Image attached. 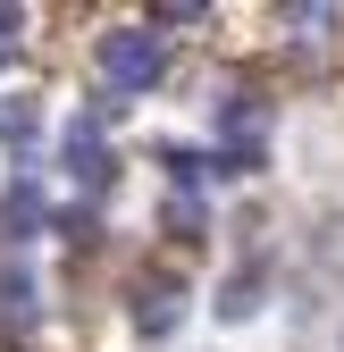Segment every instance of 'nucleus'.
Segmentation results:
<instances>
[{
  "label": "nucleus",
  "instance_id": "obj_2",
  "mask_svg": "<svg viewBox=\"0 0 344 352\" xmlns=\"http://www.w3.org/2000/svg\"><path fill=\"white\" fill-rule=\"evenodd\" d=\"M67 168L84 185H109V151H101V118H76L67 126Z\"/></svg>",
  "mask_w": 344,
  "mask_h": 352
},
{
  "label": "nucleus",
  "instance_id": "obj_1",
  "mask_svg": "<svg viewBox=\"0 0 344 352\" xmlns=\"http://www.w3.org/2000/svg\"><path fill=\"white\" fill-rule=\"evenodd\" d=\"M160 34H143V25H118V34H101V76H109V93H151L160 84Z\"/></svg>",
  "mask_w": 344,
  "mask_h": 352
},
{
  "label": "nucleus",
  "instance_id": "obj_6",
  "mask_svg": "<svg viewBox=\"0 0 344 352\" xmlns=\"http://www.w3.org/2000/svg\"><path fill=\"white\" fill-rule=\"evenodd\" d=\"M0 135L25 143V135H34V109H25V101H0Z\"/></svg>",
  "mask_w": 344,
  "mask_h": 352
},
{
  "label": "nucleus",
  "instance_id": "obj_8",
  "mask_svg": "<svg viewBox=\"0 0 344 352\" xmlns=\"http://www.w3.org/2000/svg\"><path fill=\"white\" fill-rule=\"evenodd\" d=\"M17 51V9H0V59Z\"/></svg>",
  "mask_w": 344,
  "mask_h": 352
},
{
  "label": "nucleus",
  "instance_id": "obj_3",
  "mask_svg": "<svg viewBox=\"0 0 344 352\" xmlns=\"http://www.w3.org/2000/svg\"><path fill=\"white\" fill-rule=\"evenodd\" d=\"M177 319H185V294H177V285H143V294H135V327H143V336H168Z\"/></svg>",
  "mask_w": 344,
  "mask_h": 352
},
{
  "label": "nucleus",
  "instance_id": "obj_5",
  "mask_svg": "<svg viewBox=\"0 0 344 352\" xmlns=\"http://www.w3.org/2000/svg\"><path fill=\"white\" fill-rule=\"evenodd\" d=\"M219 311H227V319H252V311H261V277H227Z\"/></svg>",
  "mask_w": 344,
  "mask_h": 352
},
{
  "label": "nucleus",
  "instance_id": "obj_7",
  "mask_svg": "<svg viewBox=\"0 0 344 352\" xmlns=\"http://www.w3.org/2000/svg\"><path fill=\"white\" fill-rule=\"evenodd\" d=\"M168 235H202V210L193 201H168Z\"/></svg>",
  "mask_w": 344,
  "mask_h": 352
},
{
  "label": "nucleus",
  "instance_id": "obj_4",
  "mask_svg": "<svg viewBox=\"0 0 344 352\" xmlns=\"http://www.w3.org/2000/svg\"><path fill=\"white\" fill-rule=\"evenodd\" d=\"M34 218H42V193H34V185H9V201H0V227H9V235H34Z\"/></svg>",
  "mask_w": 344,
  "mask_h": 352
}]
</instances>
